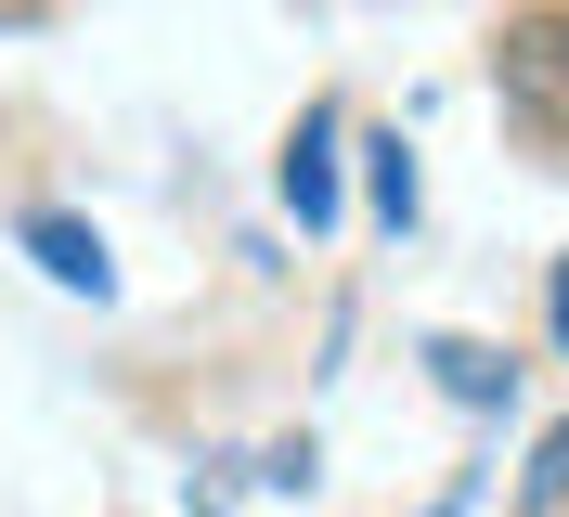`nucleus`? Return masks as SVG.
<instances>
[{
    "label": "nucleus",
    "instance_id": "f257e3e1",
    "mask_svg": "<svg viewBox=\"0 0 569 517\" xmlns=\"http://www.w3.org/2000/svg\"><path fill=\"white\" fill-rule=\"evenodd\" d=\"M492 91L543 156H569V0H531L492 27Z\"/></svg>",
    "mask_w": 569,
    "mask_h": 517
},
{
    "label": "nucleus",
    "instance_id": "f03ea898",
    "mask_svg": "<svg viewBox=\"0 0 569 517\" xmlns=\"http://www.w3.org/2000/svg\"><path fill=\"white\" fill-rule=\"evenodd\" d=\"M27 246H39V272H52V285H91V298H104V233H91V220L27 207Z\"/></svg>",
    "mask_w": 569,
    "mask_h": 517
},
{
    "label": "nucleus",
    "instance_id": "7ed1b4c3",
    "mask_svg": "<svg viewBox=\"0 0 569 517\" xmlns=\"http://www.w3.org/2000/svg\"><path fill=\"white\" fill-rule=\"evenodd\" d=\"M323 130H337V117H311V130L284 142V195H298V220H323V207H337V169H323Z\"/></svg>",
    "mask_w": 569,
    "mask_h": 517
},
{
    "label": "nucleus",
    "instance_id": "20e7f679",
    "mask_svg": "<svg viewBox=\"0 0 569 517\" xmlns=\"http://www.w3.org/2000/svg\"><path fill=\"white\" fill-rule=\"evenodd\" d=\"M427 362H440V388H453V401H492V349H466V337H440V349H427Z\"/></svg>",
    "mask_w": 569,
    "mask_h": 517
},
{
    "label": "nucleus",
    "instance_id": "39448f33",
    "mask_svg": "<svg viewBox=\"0 0 569 517\" xmlns=\"http://www.w3.org/2000/svg\"><path fill=\"white\" fill-rule=\"evenodd\" d=\"M376 207H389V220H415V169H401V142H376Z\"/></svg>",
    "mask_w": 569,
    "mask_h": 517
},
{
    "label": "nucleus",
    "instance_id": "423d86ee",
    "mask_svg": "<svg viewBox=\"0 0 569 517\" xmlns=\"http://www.w3.org/2000/svg\"><path fill=\"white\" fill-rule=\"evenodd\" d=\"M531 505H569V427L543 440V466H531Z\"/></svg>",
    "mask_w": 569,
    "mask_h": 517
},
{
    "label": "nucleus",
    "instance_id": "0eeeda50",
    "mask_svg": "<svg viewBox=\"0 0 569 517\" xmlns=\"http://www.w3.org/2000/svg\"><path fill=\"white\" fill-rule=\"evenodd\" d=\"M543 324H557V349H569V259H557V285H543Z\"/></svg>",
    "mask_w": 569,
    "mask_h": 517
},
{
    "label": "nucleus",
    "instance_id": "6e6552de",
    "mask_svg": "<svg viewBox=\"0 0 569 517\" xmlns=\"http://www.w3.org/2000/svg\"><path fill=\"white\" fill-rule=\"evenodd\" d=\"M39 13H52V0H0V27H39Z\"/></svg>",
    "mask_w": 569,
    "mask_h": 517
}]
</instances>
